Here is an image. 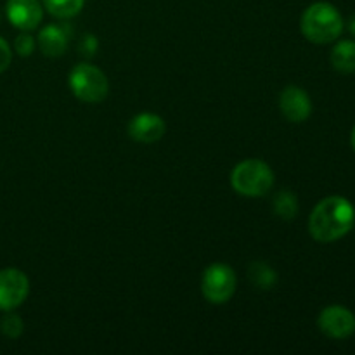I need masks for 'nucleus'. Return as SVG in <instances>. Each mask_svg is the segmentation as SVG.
<instances>
[{"label":"nucleus","instance_id":"0eeeda50","mask_svg":"<svg viewBox=\"0 0 355 355\" xmlns=\"http://www.w3.org/2000/svg\"><path fill=\"white\" fill-rule=\"evenodd\" d=\"M318 326L328 338L345 340L355 333V315L342 305H329L319 314Z\"/></svg>","mask_w":355,"mask_h":355},{"label":"nucleus","instance_id":"423d86ee","mask_svg":"<svg viewBox=\"0 0 355 355\" xmlns=\"http://www.w3.org/2000/svg\"><path fill=\"white\" fill-rule=\"evenodd\" d=\"M30 293L26 274L14 267L0 270V311L9 312L19 307Z\"/></svg>","mask_w":355,"mask_h":355},{"label":"nucleus","instance_id":"6e6552de","mask_svg":"<svg viewBox=\"0 0 355 355\" xmlns=\"http://www.w3.org/2000/svg\"><path fill=\"white\" fill-rule=\"evenodd\" d=\"M279 110L291 123H302L312 114V99L302 87H284L279 96Z\"/></svg>","mask_w":355,"mask_h":355},{"label":"nucleus","instance_id":"f3484780","mask_svg":"<svg viewBox=\"0 0 355 355\" xmlns=\"http://www.w3.org/2000/svg\"><path fill=\"white\" fill-rule=\"evenodd\" d=\"M35 47H37V40H35L33 35H30V31H23V33L17 35L16 40H14V51H16L17 55H21V58H28V55L33 54Z\"/></svg>","mask_w":355,"mask_h":355},{"label":"nucleus","instance_id":"ddd939ff","mask_svg":"<svg viewBox=\"0 0 355 355\" xmlns=\"http://www.w3.org/2000/svg\"><path fill=\"white\" fill-rule=\"evenodd\" d=\"M250 281L255 288L259 290H272L277 284V272L266 262H260V260H255V262L250 266Z\"/></svg>","mask_w":355,"mask_h":355},{"label":"nucleus","instance_id":"9d476101","mask_svg":"<svg viewBox=\"0 0 355 355\" xmlns=\"http://www.w3.org/2000/svg\"><path fill=\"white\" fill-rule=\"evenodd\" d=\"M165 120H163L159 114L149 113V111L135 114L130 120V123H128V135H130V139H134V141L141 142V144H153V142H158L159 139L165 135Z\"/></svg>","mask_w":355,"mask_h":355},{"label":"nucleus","instance_id":"f8f14e48","mask_svg":"<svg viewBox=\"0 0 355 355\" xmlns=\"http://www.w3.org/2000/svg\"><path fill=\"white\" fill-rule=\"evenodd\" d=\"M329 61L331 66L340 73H349L355 71V42L354 40H340L335 47L331 49L329 54Z\"/></svg>","mask_w":355,"mask_h":355},{"label":"nucleus","instance_id":"aec40b11","mask_svg":"<svg viewBox=\"0 0 355 355\" xmlns=\"http://www.w3.org/2000/svg\"><path fill=\"white\" fill-rule=\"evenodd\" d=\"M347 28H349L350 33H352L354 37H355V14L349 19V24H347Z\"/></svg>","mask_w":355,"mask_h":355},{"label":"nucleus","instance_id":"412c9836","mask_svg":"<svg viewBox=\"0 0 355 355\" xmlns=\"http://www.w3.org/2000/svg\"><path fill=\"white\" fill-rule=\"evenodd\" d=\"M350 144H352V148H354V151H355V125H354V128H352V134H350Z\"/></svg>","mask_w":355,"mask_h":355},{"label":"nucleus","instance_id":"2eb2a0df","mask_svg":"<svg viewBox=\"0 0 355 355\" xmlns=\"http://www.w3.org/2000/svg\"><path fill=\"white\" fill-rule=\"evenodd\" d=\"M49 14L58 19H69L83 9L85 0H42Z\"/></svg>","mask_w":355,"mask_h":355},{"label":"nucleus","instance_id":"6ab92c4d","mask_svg":"<svg viewBox=\"0 0 355 355\" xmlns=\"http://www.w3.org/2000/svg\"><path fill=\"white\" fill-rule=\"evenodd\" d=\"M97 38L94 37V35H85V38L82 40V44H80V49H82L83 54L87 55H94L97 52Z\"/></svg>","mask_w":355,"mask_h":355},{"label":"nucleus","instance_id":"20e7f679","mask_svg":"<svg viewBox=\"0 0 355 355\" xmlns=\"http://www.w3.org/2000/svg\"><path fill=\"white\" fill-rule=\"evenodd\" d=\"M68 85L73 96L82 103H103L110 94V82L103 69L90 62H80L73 66L68 76Z\"/></svg>","mask_w":355,"mask_h":355},{"label":"nucleus","instance_id":"dca6fc26","mask_svg":"<svg viewBox=\"0 0 355 355\" xmlns=\"http://www.w3.org/2000/svg\"><path fill=\"white\" fill-rule=\"evenodd\" d=\"M0 331H2L7 338H19L24 331L23 319L17 314H14L12 311H9L3 315L2 322H0Z\"/></svg>","mask_w":355,"mask_h":355},{"label":"nucleus","instance_id":"39448f33","mask_svg":"<svg viewBox=\"0 0 355 355\" xmlns=\"http://www.w3.org/2000/svg\"><path fill=\"white\" fill-rule=\"evenodd\" d=\"M238 277L227 263L215 262L203 270L201 276V293L205 300L214 305H224L234 297Z\"/></svg>","mask_w":355,"mask_h":355},{"label":"nucleus","instance_id":"4468645a","mask_svg":"<svg viewBox=\"0 0 355 355\" xmlns=\"http://www.w3.org/2000/svg\"><path fill=\"white\" fill-rule=\"evenodd\" d=\"M272 210L281 220H293L298 214V200L290 189H283L274 196Z\"/></svg>","mask_w":355,"mask_h":355},{"label":"nucleus","instance_id":"f257e3e1","mask_svg":"<svg viewBox=\"0 0 355 355\" xmlns=\"http://www.w3.org/2000/svg\"><path fill=\"white\" fill-rule=\"evenodd\" d=\"M354 224V205L343 196H328L312 210L309 217V232L318 243H333L349 234Z\"/></svg>","mask_w":355,"mask_h":355},{"label":"nucleus","instance_id":"a211bd4d","mask_svg":"<svg viewBox=\"0 0 355 355\" xmlns=\"http://www.w3.org/2000/svg\"><path fill=\"white\" fill-rule=\"evenodd\" d=\"M12 61V51H10L9 44L0 37V73L6 71Z\"/></svg>","mask_w":355,"mask_h":355},{"label":"nucleus","instance_id":"f03ea898","mask_svg":"<svg viewBox=\"0 0 355 355\" xmlns=\"http://www.w3.org/2000/svg\"><path fill=\"white\" fill-rule=\"evenodd\" d=\"M345 23L333 3L315 2L304 10L300 17V30L304 37L312 44H331L338 40Z\"/></svg>","mask_w":355,"mask_h":355},{"label":"nucleus","instance_id":"1a4fd4ad","mask_svg":"<svg viewBox=\"0 0 355 355\" xmlns=\"http://www.w3.org/2000/svg\"><path fill=\"white\" fill-rule=\"evenodd\" d=\"M6 14L14 28L31 31L44 19V7L38 0H7Z\"/></svg>","mask_w":355,"mask_h":355},{"label":"nucleus","instance_id":"9b49d317","mask_svg":"<svg viewBox=\"0 0 355 355\" xmlns=\"http://www.w3.org/2000/svg\"><path fill=\"white\" fill-rule=\"evenodd\" d=\"M37 44L42 54L47 58H59L68 49V33L64 26L59 24H47L38 31Z\"/></svg>","mask_w":355,"mask_h":355},{"label":"nucleus","instance_id":"7ed1b4c3","mask_svg":"<svg viewBox=\"0 0 355 355\" xmlns=\"http://www.w3.org/2000/svg\"><path fill=\"white\" fill-rule=\"evenodd\" d=\"M231 186L241 196H266L274 186V172L263 159H243L232 168Z\"/></svg>","mask_w":355,"mask_h":355}]
</instances>
